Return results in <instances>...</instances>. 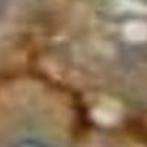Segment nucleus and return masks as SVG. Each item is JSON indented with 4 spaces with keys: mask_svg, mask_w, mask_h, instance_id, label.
<instances>
[{
    "mask_svg": "<svg viewBox=\"0 0 147 147\" xmlns=\"http://www.w3.org/2000/svg\"><path fill=\"white\" fill-rule=\"evenodd\" d=\"M125 32L128 35V38L131 40H144L147 38V27L144 25L143 22H131L127 25L125 28Z\"/></svg>",
    "mask_w": 147,
    "mask_h": 147,
    "instance_id": "nucleus-1",
    "label": "nucleus"
},
{
    "mask_svg": "<svg viewBox=\"0 0 147 147\" xmlns=\"http://www.w3.org/2000/svg\"><path fill=\"white\" fill-rule=\"evenodd\" d=\"M12 147H55V146L38 138H24V140L16 141Z\"/></svg>",
    "mask_w": 147,
    "mask_h": 147,
    "instance_id": "nucleus-2",
    "label": "nucleus"
}]
</instances>
